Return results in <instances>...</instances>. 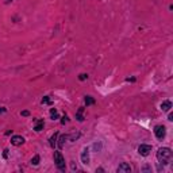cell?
Returning a JSON list of instances; mask_svg holds the SVG:
<instances>
[{"label": "cell", "mask_w": 173, "mask_h": 173, "mask_svg": "<svg viewBox=\"0 0 173 173\" xmlns=\"http://www.w3.org/2000/svg\"><path fill=\"white\" fill-rule=\"evenodd\" d=\"M54 162H56V166L58 168V170L61 172H65V158L61 154V151H54Z\"/></svg>", "instance_id": "2"}, {"label": "cell", "mask_w": 173, "mask_h": 173, "mask_svg": "<svg viewBox=\"0 0 173 173\" xmlns=\"http://www.w3.org/2000/svg\"><path fill=\"white\" fill-rule=\"evenodd\" d=\"M116 172L118 173H130V172H131V166L128 165L127 162H122V164L118 166Z\"/></svg>", "instance_id": "5"}, {"label": "cell", "mask_w": 173, "mask_h": 173, "mask_svg": "<svg viewBox=\"0 0 173 173\" xmlns=\"http://www.w3.org/2000/svg\"><path fill=\"white\" fill-rule=\"evenodd\" d=\"M11 143L14 146H20L24 143V138H23L22 135H14L11 138Z\"/></svg>", "instance_id": "6"}, {"label": "cell", "mask_w": 173, "mask_h": 173, "mask_svg": "<svg viewBox=\"0 0 173 173\" xmlns=\"http://www.w3.org/2000/svg\"><path fill=\"white\" fill-rule=\"evenodd\" d=\"M85 104H87V106L95 104V99H93L92 96H85Z\"/></svg>", "instance_id": "12"}, {"label": "cell", "mask_w": 173, "mask_h": 173, "mask_svg": "<svg viewBox=\"0 0 173 173\" xmlns=\"http://www.w3.org/2000/svg\"><path fill=\"white\" fill-rule=\"evenodd\" d=\"M81 162L85 164V165L89 164V150H88V147H85L83 153H81Z\"/></svg>", "instance_id": "7"}, {"label": "cell", "mask_w": 173, "mask_h": 173, "mask_svg": "<svg viewBox=\"0 0 173 173\" xmlns=\"http://www.w3.org/2000/svg\"><path fill=\"white\" fill-rule=\"evenodd\" d=\"M10 1H12V0H6V3H7V4H8V3H10Z\"/></svg>", "instance_id": "23"}, {"label": "cell", "mask_w": 173, "mask_h": 173, "mask_svg": "<svg viewBox=\"0 0 173 173\" xmlns=\"http://www.w3.org/2000/svg\"><path fill=\"white\" fill-rule=\"evenodd\" d=\"M168 120H170V122L173 120V114H172V112H170V114L168 115Z\"/></svg>", "instance_id": "19"}, {"label": "cell", "mask_w": 173, "mask_h": 173, "mask_svg": "<svg viewBox=\"0 0 173 173\" xmlns=\"http://www.w3.org/2000/svg\"><path fill=\"white\" fill-rule=\"evenodd\" d=\"M68 139V135H61V137H60V142H58V147H60V149H62V147H64V143H65V141Z\"/></svg>", "instance_id": "11"}, {"label": "cell", "mask_w": 173, "mask_h": 173, "mask_svg": "<svg viewBox=\"0 0 173 173\" xmlns=\"http://www.w3.org/2000/svg\"><path fill=\"white\" fill-rule=\"evenodd\" d=\"M57 137H58V133H54L53 137H50V141H49V143H50L51 147H54L57 145Z\"/></svg>", "instance_id": "10"}, {"label": "cell", "mask_w": 173, "mask_h": 173, "mask_svg": "<svg viewBox=\"0 0 173 173\" xmlns=\"http://www.w3.org/2000/svg\"><path fill=\"white\" fill-rule=\"evenodd\" d=\"M68 122V116H66V115H65V116H62V120H61V123H62V124H65V123H66Z\"/></svg>", "instance_id": "18"}, {"label": "cell", "mask_w": 173, "mask_h": 173, "mask_svg": "<svg viewBox=\"0 0 173 173\" xmlns=\"http://www.w3.org/2000/svg\"><path fill=\"white\" fill-rule=\"evenodd\" d=\"M172 108V101L170 100H165L161 103V110L162 111H169Z\"/></svg>", "instance_id": "8"}, {"label": "cell", "mask_w": 173, "mask_h": 173, "mask_svg": "<svg viewBox=\"0 0 173 173\" xmlns=\"http://www.w3.org/2000/svg\"><path fill=\"white\" fill-rule=\"evenodd\" d=\"M50 116L53 120H54V119H58V112H57L56 108H51L50 110Z\"/></svg>", "instance_id": "14"}, {"label": "cell", "mask_w": 173, "mask_h": 173, "mask_svg": "<svg viewBox=\"0 0 173 173\" xmlns=\"http://www.w3.org/2000/svg\"><path fill=\"white\" fill-rule=\"evenodd\" d=\"M78 78H80V80H81V81H84V80H85V78H88V74H85V73H81V74H80V76H78Z\"/></svg>", "instance_id": "17"}, {"label": "cell", "mask_w": 173, "mask_h": 173, "mask_svg": "<svg viewBox=\"0 0 173 173\" xmlns=\"http://www.w3.org/2000/svg\"><path fill=\"white\" fill-rule=\"evenodd\" d=\"M3 156H4V158H7V157H8V150H4V154H3Z\"/></svg>", "instance_id": "21"}, {"label": "cell", "mask_w": 173, "mask_h": 173, "mask_svg": "<svg viewBox=\"0 0 173 173\" xmlns=\"http://www.w3.org/2000/svg\"><path fill=\"white\" fill-rule=\"evenodd\" d=\"M83 111H84V108H80V110L77 111V114H76V118H77V120H78V122H83V120H84Z\"/></svg>", "instance_id": "13"}, {"label": "cell", "mask_w": 173, "mask_h": 173, "mask_svg": "<svg viewBox=\"0 0 173 173\" xmlns=\"http://www.w3.org/2000/svg\"><path fill=\"white\" fill-rule=\"evenodd\" d=\"M39 160H41V158H39V156H34L33 158H31V164H33L34 166H37V165L39 164Z\"/></svg>", "instance_id": "15"}, {"label": "cell", "mask_w": 173, "mask_h": 173, "mask_svg": "<svg viewBox=\"0 0 173 173\" xmlns=\"http://www.w3.org/2000/svg\"><path fill=\"white\" fill-rule=\"evenodd\" d=\"M3 112H6V108L4 107H0V114H3Z\"/></svg>", "instance_id": "22"}, {"label": "cell", "mask_w": 173, "mask_h": 173, "mask_svg": "<svg viewBox=\"0 0 173 173\" xmlns=\"http://www.w3.org/2000/svg\"><path fill=\"white\" fill-rule=\"evenodd\" d=\"M151 151V146L150 145H141L138 147V153H139L141 156H149Z\"/></svg>", "instance_id": "4"}, {"label": "cell", "mask_w": 173, "mask_h": 173, "mask_svg": "<svg viewBox=\"0 0 173 173\" xmlns=\"http://www.w3.org/2000/svg\"><path fill=\"white\" fill-rule=\"evenodd\" d=\"M172 158V150L169 147H160L157 151V160L160 161V164H169Z\"/></svg>", "instance_id": "1"}, {"label": "cell", "mask_w": 173, "mask_h": 173, "mask_svg": "<svg viewBox=\"0 0 173 173\" xmlns=\"http://www.w3.org/2000/svg\"><path fill=\"white\" fill-rule=\"evenodd\" d=\"M43 126H45L43 120H41V119L38 120V119H37V120H35V126H34V130H35L37 133H39V131H41V130L43 128Z\"/></svg>", "instance_id": "9"}, {"label": "cell", "mask_w": 173, "mask_h": 173, "mask_svg": "<svg viewBox=\"0 0 173 173\" xmlns=\"http://www.w3.org/2000/svg\"><path fill=\"white\" fill-rule=\"evenodd\" d=\"M42 104H51V100L49 96H45L43 99H42Z\"/></svg>", "instance_id": "16"}, {"label": "cell", "mask_w": 173, "mask_h": 173, "mask_svg": "<svg viewBox=\"0 0 173 173\" xmlns=\"http://www.w3.org/2000/svg\"><path fill=\"white\" fill-rule=\"evenodd\" d=\"M154 134L158 139H164L165 138V135H166V128L165 126H162V124H158L154 127Z\"/></svg>", "instance_id": "3"}, {"label": "cell", "mask_w": 173, "mask_h": 173, "mask_svg": "<svg viewBox=\"0 0 173 173\" xmlns=\"http://www.w3.org/2000/svg\"><path fill=\"white\" fill-rule=\"evenodd\" d=\"M22 115H23V116H28V115H30V112H28V111H23Z\"/></svg>", "instance_id": "20"}]
</instances>
